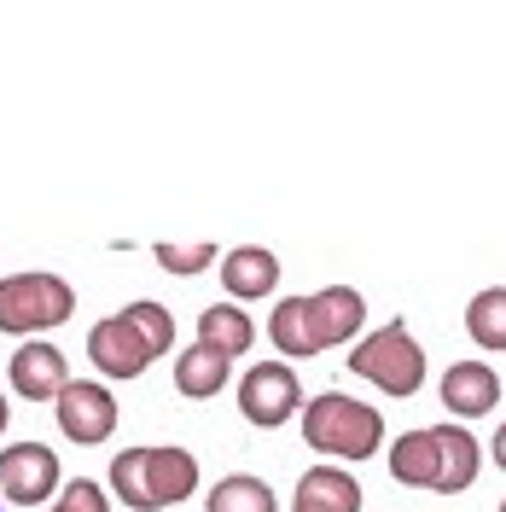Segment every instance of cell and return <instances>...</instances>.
<instances>
[{"instance_id":"1","label":"cell","mask_w":506,"mask_h":512,"mask_svg":"<svg viewBox=\"0 0 506 512\" xmlns=\"http://www.w3.org/2000/svg\"><path fill=\"white\" fill-rule=\"evenodd\" d=\"M169 350H175V315L163 303H152V297L117 309L111 320H99L94 332H88V361L105 379H140Z\"/></svg>"},{"instance_id":"2","label":"cell","mask_w":506,"mask_h":512,"mask_svg":"<svg viewBox=\"0 0 506 512\" xmlns=\"http://www.w3.org/2000/svg\"><path fill=\"white\" fill-rule=\"evenodd\" d=\"M192 489H198V454L175 443L158 448H123L111 460V495L134 512H163L181 507Z\"/></svg>"},{"instance_id":"3","label":"cell","mask_w":506,"mask_h":512,"mask_svg":"<svg viewBox=\"0 0 506 512\" xmlns=\"http://www.w3.org/2000/svg\"><path fill=\"white\" fill-rule=\"evenodd\" d=\"M303 443L326 460H373L384 443V414L344 390H320L315 402H303Z\"/></svg>"},{"instance_id":"4","label":"cell","mask_w":506,"mask_h":512,"mask_svg":"<svg viewBox=\"0 0 506 512\" xmlns=\"http://www.w3.org/2000/svg\"><path fill=\"white\" fill-rule=\"evenodd\" d=\"M349 373L367 379L373 390H384V396H413L425 384V350H419V338L408 332V320H384L379 332L355 338Z\"/></svg>"},{"instance_id":"5","label":"cell","mask_w":506,"mask_h":512,"mask_svg":"<svg viewBox=\"0 0 506 512\" xmlns=\"http://www.w3.org/2000/svg\"><path fill=\"white\" fill-rule=\"evenodd\" d=\"M76 315V286L64 274H6L0 280V332L12 338H30V332H53Z\"/></svg>"},{"instance_id":"6","label":"cell","mask_w":506,"mask_h":512,"mask_svg":"<svg viewBox=\"0 0 506 512\" xmlns=\"http://www.w3.org/2000/svg\"><path fill=\"white\" fill-rule=\"evenodd\" d=\"M239 414L251 419L256 431H280L291 414H303V379L285 361H262L239 379Z\"/></svg>"},{"instance_id":"7","label":"cell","mask_w":506,"mask_h":512,"mask_svg":"<svg viewBox=\"0 0 506 512\" xmlns=\"http://www.w3.org/2000/svg\"><path fill=\"white\" fill-rule=\"evenodd\" d=\"M53 419H59L64 437L82 443V448L111 443V431H117V396L99 379H70L59 396H53Z\"/></svg>"},{"instance_id":"8","label":"cell","mask_w":506,"mask_h":512,"mask_svg":"<svg viewBox=\"0 0 506 512\" xmlns=\"http://www.w3.org/2000/svg\"><path fill=\"white\" fill-rule=\"evenodd\" d=\"M64 489L59 454L47 443H12L0 448V495L12 507H47V495Z\"/></svg>"},{"instance_id":"9","label":"cell","mask_w":506,"mask_h":512,"mask_svg":"<svg viewBox=\"0 0 506 512\" xmlns=\"http://www.w3.org/2000/svg\"><path fill=\"white\" fill-rule=\"evenodd\" d=\"M6 379H12V390H18L24 402H53L64 384H70V361H64V350H53L47 338H30V344L12 350Z\"/></svg>"},{"instance_id":"10","label":"cell","mask_w":506,"mask_h":512,"mask_svg":"<svg viewBox=\"0 0 506 512\" xmlns=\"http://www.w3.org/2000/svg\"><path fill=\"white\" fill-rule=\"evenodd\" d=\"M431 443H437V495H466V489L477 483V472H483V448H477V437L466 431V425L443 419V425H431Z\"/></svg>"},{"instance_id":"11","label":"cell","mask_w":506,"mask_h":512,"mask_svg":"<svg viewBox=\"0 0 506 512\" xmlns=\"http://www.w3.org/2000/svg\"><path fill=\"white\" fill-rule=\"evenodd\" d=\"M501 402V373L483 367V361H454L443 373V408L454 414V425H466L477 414H495Z\"/></svg>"},{"instance_id":"12","label":"cell","mask_w":506,"mask_h":512,"mask_svg":"<svg viewBox=\"0 0 506 512\" xmlns=\"http://www.w3.org/2000/svg\"><path fill=\"white\" fill-rule=\"evenodd\" d=\"M309 320H315L320 350H332V344L361 338V326H367V303H361V291L355 286H326V291H309Z\"/></svg>"},{"instance_id":"13","label":"cell","mask_w":506,"mask_h":512,"mask_svg":"<svg viewBox=\"0 0 506 512\" xmlns=\"http://www.w3.org/2000/svg\"><path fill=\"white\" fill-rule=\"evenodd\" d=\"M222 286H227V303L274 297V286H280V256L268 251V245H233L222 256Z\"/></svg>"},{"instance_id":"14","label":"cell","mask_w":506,"mask_h":512,"mask_svg":"<svg viewBox=\"0 0 506 512\" xmlns=\"http://www.w3.org/2000/svg\"><path fill=\"white\" fill-rule=\"evenodd\" d=\"M291 512H361V483L349 478L344 466H309L297 478Z\"/></svg>"},{"instance_id":"15","label":"cell","mask_w":506,"mask_h":512,"mask_svg":"<svg viewBox=\"0 0 506 512\" xmlns=\"http://www.w3.org/2000/svg\"><path fill=\"white\" fill-rule=\"evenodd\" d=\"M227 379H233V361L216 350H204V344H187L181 361H175V390L187 396V402H210V396H222Z\"/></svg>"},{"instance_id":"16","label":"cell","mask_w":506,"mask_h":512,"mask_svg":"<svg viewBox=\"0 0 506 512\" xmlns=\"http://www.w3.org/2000/svg\"><path fill=\"white\" fill-rule=\"evenodd\" d=\"M268 338L285 361H309L320 355V338H315V320H309V297H280L274 315H268Z\"/></svg>"},{"instance_id":"17","label":"cell","mask_w":506,"mask_h":512,"mask_svg":"<svg viewBox=\"0 0 506 512\" xmlns=\"http://www.w3.org/2000/svg\"><path fill=\"white\" fill-rule=\"evenodd\" d=\"M198 344L233 361V355H245L256 344V320L245 315L239 303H210V309L198 315Z\"/></svg>"},{"instance_id":"18","label":"cell","mask_w":506,"mask_h":512,"mask_svg":"<svg viewBox=\"0 0 506 512\" xmlns=\"http://www.w3.org/2000/svg\"><path fill=\"white\" fill-rule=\"evenodd\" d=\"M390 478L408 489H437V443L431 431H408L390 443Z\"/></svg>"},{"instance_id":"19","label":"cell","mask_w":506,"mask_h":512,"mask_svg":"<svg viewBox=\"0 0 506 512\" xmlns=\"http://www.w3.org/2000/svg\"><path fill=\"white\" fill-rule=\"evenodd\" d=\"M466 332L477 350H506V286H483L466 303Z\"/></svg>"},{"instance_id":"20","label":"cell","mask_w":506,"mask_h":512,"mask_svg":"<svg viewBox=\"0 0 506 512\" xmlns=\"http://www.w3.org/2000/svg\"><path fill=\"white\" fill-rule=\"evenodd\" d=\"M204 512H280V501H274V489L262 478H251V472H227L216 489H210V507Z\"/></svg>"},{"instance_id":"21","label":"cell","mask_w":506,"mask_h":512,"mask_svg":"<svg viewBox=\"0 0 506 512\" xmlns=\"http://www.w3.org/2000/svg\"><path fill=\"white\" fill-rule=\"evenodd\" d=\"M152 256H158V268H163V274H181V280L204 274L210 262H222V251H216V245H175V239H163V245H158Z\"/></svg>"},{"instance_id":"22","label":"cell","mask_w":506,"mask_h":512,"mask_svg":"<svg viewBox=\"0 0 506 512\" xmlns=\"http://www.w3.org/2000/svg\"><path fill=\"white\" fill-rule=\"evenodd\" d=\"M53 512H111V495H105L94 478H70V483L59 489Z\"/></svg>"},{"instance_id":"23","label":"cell","mask_w":506,"mask_h":512,"mask_svg":"<svg viewBox=\"0 0 506 512\" xmlns=\"http://www.w3.org/2000/svg\"><path fill=\"white\" fill-rule=\"evenodd\" d=\"M489 454H495V466L506 472V419H501V431H495V443H489Z\"/></svg>"},{"instance_id":"24","label":"cell","mask_w":506,"mask_h":512,"mask_svg":"<svg viewBox=\"0 0 506 512\" xmlns=\"http://www.w3.org/2000/svg\"><path fill=\"white\" fill-rule=\"evenodd\" d=\"M6 425H12V402H6V396H0V431H6Z\"/></svg>"},{"instance_id":"25","label":"cell","mask_w":506,"mask_h":512,"mask_svg":"<svg viewBox=\"0 0 506 512\" xmlns=\"http://www.w3.org/2000/svg\"><path fill=\"white\" fill-rule=\"evenodd\" d=\"M501 512H506V501H501Z\"/></svg>"}]
</instances>
